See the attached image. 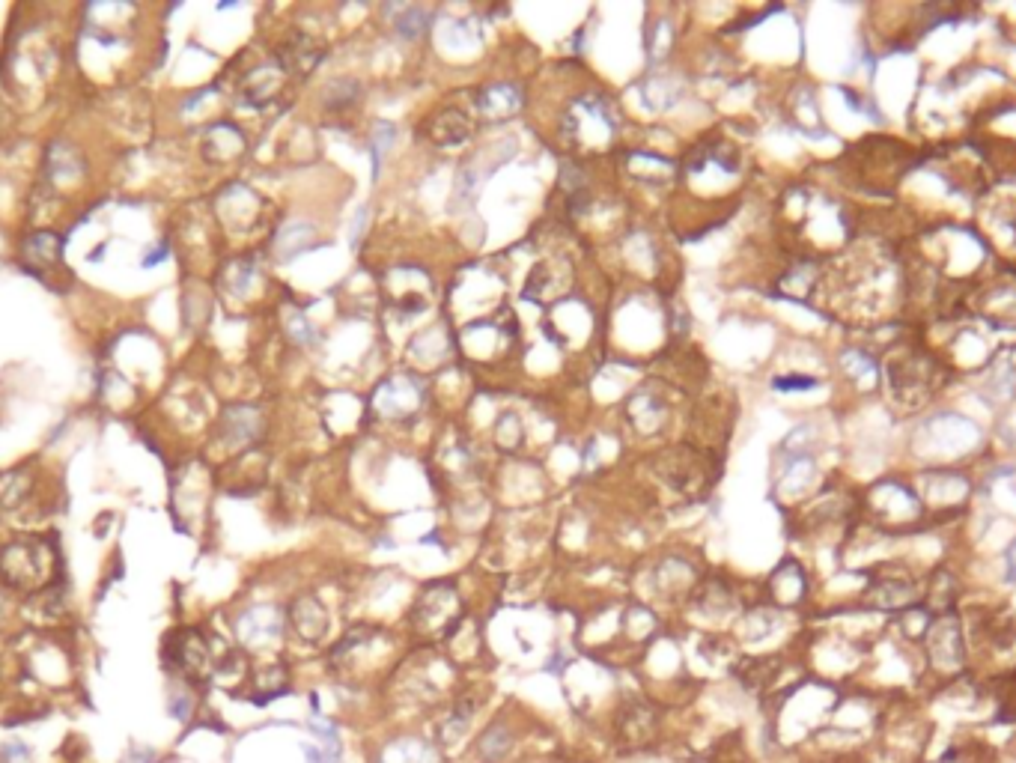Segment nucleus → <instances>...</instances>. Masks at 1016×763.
<instances>
[{
	"mask_svg": "<svg viewBox=\"0 0 1016 763\" xmlns=\"http://www.w3.org/2000/svg\"><path fill=\"white\" fill-rule=\"evenodd\" d=\"M879 373L885 376L891 403L903 412H918L936 391L945 388L948 367L927 349L921 337H900L879 364Z\"/></svg>",
	"mask_w": 1016,
	"mask_h": 763,
	"instance_id": "obj_1",
	"label": "nucleus"
},
{
	"mask_svg": "<svg viewBox=\"0 0 1016 763\" xmlns=\"http://www.w3.org/2000/svg\"><path fill=\"white\" fill-rule=\"evenodd\" d=\"M918 653H921V662H924L927 692L933 686H942V683H951V680L969 674L972 671V653H969V641H966L960 611L936 614L933 623L927 626L921 644H918Z\"/></svg>",
	"mask_w": 1016,
	"mask_h": 763,
	"instance_id": "obj_2",
	"label": "nucleus"
},
{
	"mask_svg": "<svg viewBox=\"0 0 1016 763\" xmlns=\"http://www.w3.org/2000/svg\"><path fill=\"white\" fill-rule=\"evenodd\" d=\"M462 600L453 582H433L412 606V629L427 638H447L462 620Z\"/></svg>",
	"mask_w": 1016,
	"mask_h": 763,
	"instance_id": "obj_3",
	"label": "nucleus"
},
{
	"mask_svg": "<svg viewBox=\"0 0 1016 763\" xmlns=\"http://www.w3.org/2000/svg\"><path fill=\"white\" fill-rule=\"evenodd\" d=\"M662 737V710L650 701H629L614 716V740L629 749L641 752L650 749Z\"/></svg>",
	"mask_w": 1016,
	"mask_h": 763,
	"instance_id": "obj_4",
	"label": "nucleus"
},
{
	"mask_svg": "<svg viewBox=\"0 0 1016 763\" xmlns=\"http://www.w3.org/2000/svg\"><path fill=\"white\" fill-rule=\"evenodd\" d=\"M483 704H486V695L477 692V689H462V692H456V695L450 698L447 710L438 716L436 731H433V740H436L441 752L459 746V743L471 734L474 719L480 716Z\"/></svg>",
	"mask_w": 1016,
	"mask_h": 763,
	"instance_id": "obj_5",
	"label": "nucleus"
},
{
	"mask_svg": "<svg viewBox=\"0 0 1016 763\" xmlns=\"http://www.w3.org/2000/svg\"><path fill=\"white\" fill-rule=\"evenodd\" d=\"M766 594H769V606L775 609L787 611V609H799L808 603L811 597V579H808V570L796 561V558H784L769 582H766Z\"/></svg>",
	"mask_w": 1016,
	"mask_h": 763,
	"instance_id": "obj_6",
	"label": "nucleus"
},
{
	"mask_svg": "<svg viewBox=\"0 0 1016 763\" xmlns=\"http://www.w3.org/2000/svg\"><path fill=\"white\" fill-rule=\"evenodd\" d=\"M367 763H444V752L438 749L433 737L403 731L379 743V749L370 752Z\"/></svg>",
	"mask_w": 1016,
	"mask_h": 763,
	"instance_id": "obj_7",
	"label": "nucleus"
},
{
	"mask_svg": "<svg viewBox=\"0 0 1016 763\" xmlns=\"http://www.w3.org/2000/svg\"><path fill=\"white\" fill-rule=\"evenodd\" d=\"M519 743V725L510 716H495L483 725L474 737V758L477 763H510Z\"/></svg>",
	"mask_w": 1016,
	"mask_h": 763,
	"instance_id": "obj_8",
	"label": "nucleus"
},
{
	"mask_svg": "<svg viewBox=\"0 0 1016 763\" xmlns=\"http://www.w3.org/2000/svg\"><path fill=\"white\" fill-rule=\"evenodd\" d=\"M966 310L978 313L981 319H987L993 328H1016V287H987V290H969L966 299Z\"/></svg>",
	"mask_w": 1016,
	"mask_h": 763,
	"instance_id": "obj_9",
	"label": "nucleus"
},
{
	"mask_svg": "<svg viewBox=\"0 0 1016 763\" xmlns=\"http://www.w3.org/2000/svg\"><path fill=\"white\" fill-rule=\"evenodd\" d=\"M322 60H325V45H322L319 39L307 36V33H295V36H290V42H284L281 51H278L281 69L290 72V75H298V78L313 75V69H316Z\"/></svg>",
	"mask_w": 1016,
	"mask_h": 763,
	"instance_id": "obj_10",
	"label": "nucleus"
},
{
	"mask_svg": "<svg viewBox=\"0 0 1016 763\" xmlns=\"http://www.w3.org/2000/svg\"><path fill=\"white\" fill-rule=\"evenodd\" d=\"M290 623L292 632L304 641V644H319L325 641L328 635V626H331V617H328V609L316 600V597H298L295 603L290 606Z\"/></svg>",
	"mask_w": 1016,
	"mask_h": 763,
	"instance_id": "obj_11",
	"label": "nucleus"
},
{
	"mask_svg": "<svg viewBox=\"0 0 1016 763\" xmlns=\"http://www.w3.org/2000/svg\"><path fill=\"white\" fill-rule=\"evenodd\" d=\"M525 105V93L519 84H492L480 93L477 108L483 114V120L489 123H507L510 117H516Z\"/></svg>",
	"mask_w": 1016,
	"mask_h": 763,
	"instance_id": "obj_12",
	"label": "nucleus"
},
{
	"mask_svg": "<svg viewBox=\"0 0 1016 763\" xmlns=\"http://www.w3.org/2000/svg\"><path fill=\"white\" fill-rule=\"evenodd\" d=\"M307 734H313L316 746L304 743V755H307V763H343V740H340V728L313 713L307 719Z\"/></svg>",
	"mask_w": 1016,
	"mask_h": 763,
	"instance_id": "obj_13",
	"label": "nucleus"
},
{
	"mask_svg": "<svg viewBox=\"0 0 1016 763\" xmlns=\"http://www.w3.org/2000/svg\"><path fill=\"white\" fill-rule=\"evenodd\" d=\"M281 629H284V617L272 606H254L239 617V638L251 647L281 638Z\"/></svg>",
	"mask_w": 1016,
	"mask_h": 763,
	"instance_id": "obj_14",
	"label": "nucleus"
},
{
	"mask_svg": "<svg viewBox=\"0 0 1016 763\" xmlns=\"http://www.w3.org/2000/svg\"><path fill=\"white\" fill-rule=\"evenodd\" d=\"M427 135L438 147H459L471 138V123L462 111L456 108H444L436 117L427 123Z\"/></svg>",
	"mask_w": 1016,
	"mask_h": 763,
	"instance_id": "obj_15",
	"label": "nucleus"
},
{
	"mask_svg": "<svg viewBox=\"0 0 1016 763\" xmlns=\"http://www.w3.org/2000/svg\"><path fill=\"white\" fill-rule=\"evenodd\" d=\"M781 620H784V611L781 609H775V606H757V609L745 611V617H742V635L751 644L766 641L772 632L781 629Z\"/></svg>",
	"mask_w": 1016,
	"mask_h": 763,
	"instance_id": "obj_16",
	"label": "nucleus"
},
{
	"mask_svg": "<svg viewBox=\"0 0 1016 763\" xmlns=\"http://www.w3.org/2000/svg\"><path fill=\"white\" fill-rule=\"evenodd\" d=\"M319 99H322V108H328V111L352 108L361 99V84L355 78H334L322 87Z\"/></svg>",
	"mask_w": 1016,
	"mask_h": 763,
	"instance_id": "obj_17",
	"label": "nucleus"
},
{
	"mask_svg": "<svg viewBox=\"0 0 1016 763\" xmlns=\"http://www.w3.org/2000/svg\"><path fill=\"white\" fill-rule=\"evenodd\" d=\"M733 591L727 588L725 582H707L698 588V609L710 617H722V614H730L733 611Z\"/></svg>",
	"mask_w": 1016,
	"mask_h": 763,
	"instance_id": "obj_18",
	"label": "nucleus"
},
{
	"mask_svg": "<svg viewBox=\"0 0 1016 763\" xmlns=\"http://www.w3.org/2000/svg\"><path fill=\"white\" fill-rule=\"evenodd\" d=\"M313 239H316V233H313L310 224H290L278 236V254H281V260H292V257H298L304 251H310L316 245Z\"/></svg>",
	"mask_w": 1016,
	"mask_h": 763,
	"instance_id": "obj_19",
	"label": "nucleus"
},
{
	"mask_svg": "<svg viewBox=\"0 0 1016 763\" xmlns=\"http://www.w3.org/2000/svg\"><path fill=\"white\" fill-rule=\"evenodd\" d=\"M623 626H626V632H629V638H632V641L644 644V641H650V638L656 635V629H659V620H656V614H653L650 609H644V606H632V609H626Z\"/></svg>",
	"mask_w": 1016,
	"mask_h": 763,
	"instance_id": "obj_20",
	"label": "nucleus"
},
{
	"mask_svg": "<svg viewBox=\"0 0 1016 763\" xmlns=\"http://www.w3.org/2000/svg\"><path fill=\"white\" fill-rule=\"evenodd\" d=\"M427 24H430V12L427 9H406L403 15H397V30L406 36V39H415V36H421L424 30H427Z\"/></svg>",
	"mask_w": 1016,
	"mask_h": 763,
	"instance_id": "obj_21",
	"label": "nucleus"
},
{
	"mask_svg": "<svg viewBox=\"0 0 1016 763\" xmlns=\"http://www.w3.org/2000/svg\"><path fill=\"white\" fill-rule=\"evenodd\" d=\"M394 138H397V129L391 126V123H379L376 126V132H373V147H370V153H373V176H379V167H382V158H385V153H388V147L394 144Z\"/></svg>",
	"mask_w": 1016,
	"mask_h": 763,
	"instance_id": "obj_22",
	"label": "nucleus"
},
{
	"mask_svg": "<svg viewBox=\"0 0 1016 763\" xmlns=\"http://www.w3.org/2000/svg\"><path fill=\"white\" fill-rule=\"evenodd\" d=\"M814 385H817L814 376H778L772 382L775 391H811Z\"/></svg>",
	"mask_w": 1016,
	"mask_h": 763,
	"instance_id": "obj_23",
	"label": "nucleus"
},
{
	"mask_svg": "<svg viewBox=\"0 0 1016 763\" xmlns=\"http://www.w3.org/2000/svg\"><path fill=\"white\" fill-rule=\"evenodd\" d=\"M1002 576H1005V585H1016V537L1002 552Z\"/></svg>",
	"mask_w": 1016,
	"mask_h": 763,
	"instance_id": "obj_24",
	"label": "nucleus"
}]
</instances>
